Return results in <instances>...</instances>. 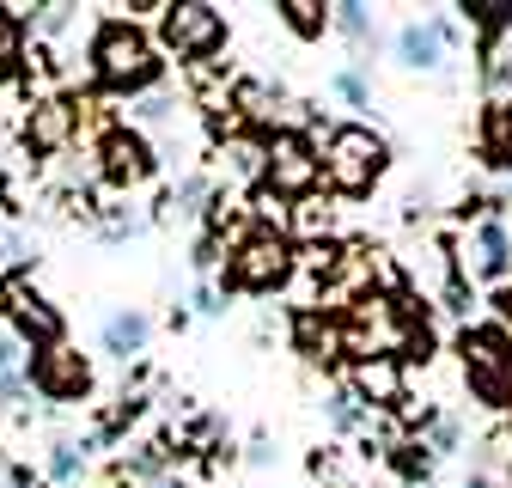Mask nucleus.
I'll list each match as a JSON object with an SVG mask.
<instances>
[{
	"label": "nucleus",
	"instance_id": "obj_28",
	"mask_svg": "<svg viewBox=\"0 0 512 488\" xmlns=\"http://www.w3.org/2000/svg\"><path fill=\"white\" fill-rule=\"evenodd\" d=\"M153 488H183V482H153Z\"/></svg>",
	"mask_w": 512,
	"mask_h": 488
},
{
	"label": "nucleus",
	"instance_id": "obj_23",
	"mask_svg": "<svg viewBox=\"0 0 512 488\" xmlns=\"http://www.w3.org/2000/svg\"><path fill=\"white\" fill-rule=\"evenodd\" d=\"M19 348H25V342H19L13 330H0V379H13V366H19Z\"/></svg>",
	"mask_w": 512,
	"mask_h": 488
},
{
	"label": "nucleus",
	"instance_id": "obj_14",
	"mask_svg": "<svg viewBox=\"0 0 512 488\" xmlns=\"http://www.w3.org/2000/svg\"><path fill=\"white\" fill-rule=\"evenodd\" d=\"M482 153H488V165L512 171V98L488 110V129H482Z\"/></svg>",
	"mask_w": 512,
	"mask_h": 488
},
{
	"label": "nucleus",
	"instance_id": "obj_17",
	"mask_svg": "<svg viewBox=\"0 0 512 488\" xmlns=\"http://www.w3.org/2000/svg\"><path fill=\"white\" fill-rule=\"evenodd\" d=\"M275 13H281V19H287V31H293V37H305V43H317V37L330 31V13L317 7V0H281Z\"/></svg>",
	"mask_w": 512,
	"mask_h": 488
},
{
	"label": "nucleus",
	"instance_id": "obj_4",
	"mask_svg": "<svg viewBox=\"0 0 512 488\" xmlns=\"http://www.w3.org/2000/svg\"><path fill=\"white\" fill-rule=\"evenodd\" d=\"M287 269H293V244L275 226H250L232 244V257H226V287H238V293H269L275 281H287Z\"/></svg>",
	"mask_w": 512,
	"mask_h": 488
},
{
	"label": "nucleus",
	"instance_id": "obj_1",
	"mask_svg": "<svg viewBox=\"0 0 512 488\" xmlns=\"http://www.w3.org/2000/svg\"><path fill=\"white\" fill-rule=\"evenodd\" d=\"M165 74V61L153 49V37L141 25H128V19H104L92 31V80L104 92H153Z\"/></svg>",
	"mask_w": 512,
	"mask_h": 488
},
{
	"label": "nucleus",
	"instance_id": "obj_22",
	"mask_svg": "<svg viewBox=\"0 0 512 488\" xmlns=\"http://www.w3.org/2000/svg\"><path fill=\"white\" fill-rule=\"evenodd\" d=\"M336 25H342L354 43H366V37H372V19H366V7H336Z\"/></svg>",
	"mask_w": 512,
	"mask_h": 488
},
{
	"label": "nucleus",
	"instance_id": "obj_2",
	"mask_svg": "<svg viewBox=\"0 0 512 488\" xmlns=\"http://www.w3.org/2000/svg\"><path fill=\"white\" fill-rule=\"evenodd\" d=\"M384 159H391V147H384L372 129H360V122H342V129H330L324 141V177H330V190L342 196H372V183L384 177Z\"/></svg>",
	"mask_w": 512,
	"mask_h": 488
},
{
	"label": "nucleus",
	"instance_id": "obj_16",
	"mask_svg": "<svg viewBox=\"0 0 512 488\" xmlns=\"http://www.w3.org/2000/svg\"><path fill=\"white\" fill-rule=\"evenodd\" d=\"M476 31H482V43H494V37H512V0H470V7H458Z\"/></svg>",
	"mask_w": 512,
	"mask_h": 488
},
{
	"label": "nucleus",
	"instance_id": "obj_9",
	"mask_svg": "<svg viewBox=\"0 0 512 488\" xmlns=\"http://www.w3.org/2000/svg\"><path fill=\"white\" fill-rule=\"evenodd\" d=\"M0 299H7V318H13V336L25 342H37V348H55L61 342V312L37 293V287H25V275H7V287H0Z\"/></svg>",
	"mask_w": 512,
	"mask_h": 488
},
{
	"label": "nucleus",
	"instance_id": "obj_18",
	"mask_svg": "<svg viewBox=\"0 0 512 488\" xmlns=\"http://www.w3.org/2000/svg\"><path fill=\"white\" fill-rule=\"evenodd\" d=\"M342 342V330L336 324H324L317 312H299V348L311 354V360H330V348Z\"/></svg>",
	"mask_w": 512,
	"mask_h": 488
},
{
	"label": "nucleus",
	"instance_id": "obj_5",
	"mask_svg": "<svg viewBox=\"0 0 512 488\" xmlns=\"http://www.w3.org/2000/svg\"><path fill=\"white\" fill-rule=\"evenodd\" d=\"M159 171V153L141 129H128V122H116V129H104L98 141V177L110 183V190H141V183Z\"/></svg>",
	"mask_w": 512,
	"mask_h": 488
},
{
	"label": "nucleus",
	"instance_id": "obj_7",
	"mask_svg": "<svg viewBox=\"0 0 512 488\" xmlns=\"http://www.w3.org/2000/svg\"><path fill=\"white\" fill-rule=\"evenodd\" d=\"M317 177H324L317 147H311L299 129H275V141L263 147V183H269V190H275V196H305Z\"/></svg>",
	"mask_w": 512,
	"mask_h": 488
},
{
	"label": "nucleus",
	"instance_id": "obj_27",
	"mask_svg": "<svg viewBox=\"0 0 512 488\" xmlns=\"http://www.w3.org/2000/svg\"><path fill=\"white\" fill-rule=\"evenodd\" d=\"M464 488H494V482H488V476H470V482H464Z\"/></svg>",
	"mask_w": 512,
	"mask_h": 488
},
{
	"label": "nucleus",
	"instance_id": "obj_25",
	"mask_svg": "<svg viewBox=\"0 0 512 488\" xmlns=\"http://www.w3.org/2000/svg\"><path fill=\"white\" fill-rule=\"evenodd\" d=\"M336 92H342L348 104H366V80H360V74H336Z\"/></svg>",
	"mask_w": 512,
	"mask_h": 488
},
{
	"label": "nucleus",
	"instance_id": "obj_21",
	"mask_svg": "<svg viewBox=\"0 0 512 488\" xmlns=\"http://www.w3.org/2000/svg\"><path fill=\"white\" fill-rule=\"evenodd\" d=\"M80 464H86V446H74V440H61V446L49 452V476H55V482H74Z\"/></svg>",
	"mask_w": 512,
	"mask_h": 488
},
{
	"label": "nucleus",
	"instance_id": "obj_10",
	"mask_svg": "<svg viewBox=\"0 0 512 488\" xmlns=\"http://www.w3.org/2000/svg\"><path fill=\"white\" fill-rule=\"evenodd\" d=\"M74 122H80V110L68 104V98H49V104H37L31 110V122H25V141H31V153H61L74 141Z\"/></svg>",
	"mask_w": 512,
	"mask_h": 488
},
{
	"label": "nucleus",
	"instance_id": "obj_24",
	"mask_svg": "<svg viewBox=\"0 0 512 488\" xmlns=\"http://www.w3.org/2000/svg\"><path fill=\"white\" fill-rule=\"evenodd\" d=\"M68 19H74V7H43L37 31H43V37H61V31H68Z\"/></svg>",
	"mask_w": 512,
	"mask_h": 488
},
{
	"label": "nucleus",
	"instance_id": "obj_11",
	"mask_svg": "<svg viewBox=\"0 0 512 488\" xmlns=\"http://www.w3.org/2000/svg\"><path fill=\"white\" fill-rule=\"evenodd\" d=\"M354 391L372 397V403H384V409H397V403H403V366H397V354L360 360V366H354Z\"/></svg>",
	"mask_w": 512,
	"mask_h": 488
},
{
	"label": "nucleus",
	"instance_id": "obj_6",
	"mask_svg": "<svg viewBox=\"0 0 512 488\" xmlns=\"http://www.w3.org/2000/svg\"><path fill=\"white\" fill-rule=\"evenodd\" d=\"M31 391L49 397V403H86L92 397V360L68 342L37 348L31 354Z\"/></svg>",
	"mask_w": 512,
	"mask_h": 488
},
{
	"label": "nucleus",
	"instance_id": "obj_20",
	"mask_svg": "<svg viewBox=\"0 0 512 488\" xmlns=\"http://www.w3.org/2000/svg\"><path fill=\"white\" fill-rule=\"evenodd\" d=\"M19 43H25V25L13 19V7H0V74L19 61Z\"/></svg>",
	"mask_w": 512,
	"mask_h": 488
},
{
	"label": "nucleus",
	"instance_id": "obj_26",
	"mask_svg": "<svg viewBox=\"0 0 512 488\" xmlns=\"http://www.w3.org/2000/svg\"><path fill=\"white\" fill-rule=\"evenodd\" d=\"M494 305H500V318L512 324V287H500V299H494Z\"/></svg>",
	"mask_w": 512,
	"mask_h": 488
},
{
	"label": "nucleus",
	"instance_id": "obj_13",
	"mask_svg": "<svg viewBox=\"0 0 512 488\" xmlns=\"http://www.w3.org/2000/svg\"><path fill=\"white\" fill-rule=\"evenodd\" d=\"M147 348V318L141 312H116V318H104V354H141Z\"/></svg>",
	"mask_w": 512,
	"mask_h": 488
},
{
	"label": "nucleus",
	"instance_id": "obj_12",
	"mask_svg": "<svg viewBox=\"0 0 512 488\" xmlns=\"http://www.w3.org/2000/svg\"><path fill=\"white\" fill-rule=\"evenodd\" d=\"M397 61L403 68H439L445 61V19H421L397 31Z\"/></svg>",
	"mask_w": 512,
	"mask_h": 488
},
{
	"label": "nucleus",
	"instance_id": "obj_15",
	"mask_svg": "<svg viewBox=\"0 0 512 488\" xmlns=\"http://www.w3.org/2000/svg\"><path fill=\"white\" fill-rule=\"evenodd\" d=\"M506 269H512L506 226H500V220H488V226L476 232V275H506Z\"/></svg>",
	"mask_w": 512,
	"mask_h": 488
},
{
	"label": "nucleus",
	"instance_id": "obj_19",
	"mask_svg": "<svg viewBox=\"0 0 512 488\" xmlns=\"http://www.w3.org/2000/svg\"><path fill=\"white\" fill-rule=\"evenodd\" d=\"M135 122H141V129H171V122H177V98L147 92V98L135 104Z\"/></svg>",
	"mask_w": 512,
	"mask_h": 488
},
{
	"label": "nucleus",
	"instance_id": "obj_8",
	"mask_svg": "<svg viewBox=\"0 0 512 488\" xmlns=\"http://www.w3.org/2000/svg\"><path fill=\"white\" fill-rule=\"evenodd\" d=\"M159 43H165L177 61H208V55L226 43V19H220V7H165Z\"/></svg>",
	"mask_w": 512,
	"mask_h": 488
},
{
	"label": "nucleus",
	"instance_id": "obj_3",
	"mask_svg": "<svg viewBox=\"0 0 512 488\" xmlns=\"http://www.w3.org/2000/svg\"><path fill=\"white\" fill-rule=\"evenodd\" d=\"M458 354H464V379L470 391L488 403V409H506L512 397V336L500 324H476L458 336Z\"/></svg>",
	"mask_w": 512,
	"mask_h": 488
},
{
	"label": "nucleus",
	"instance_id": "obj_29",
	"mask_svg": "<svg viewBox=\"0 0 512 488\" xmlns=\"http://www.w3.org/2000/svg\"><path fill=\"white\" fill-rule=\"evenodd\" d=\"M506 403H512V397H506Z\"/></svg>",
	"mask_w": 512,
	"mask_h": 488
}]
</instances>
